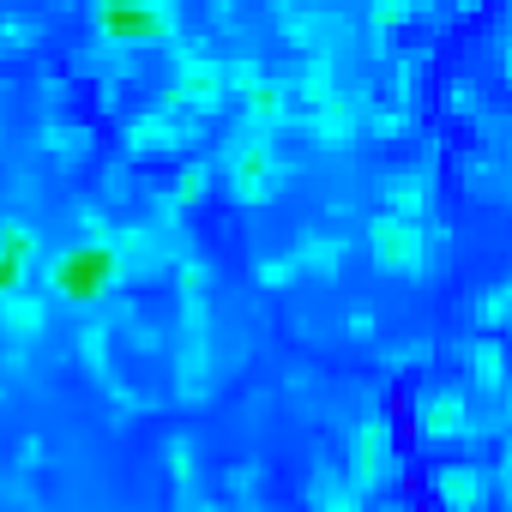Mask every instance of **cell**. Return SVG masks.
Wrapping results in <instances>:
<instances>
[{
    "mask_svg": "<svg viewBox=\"0 0 512 512\" xmlns=\"http://www.w3.org/2000/svg\"><path fill=\"white\" fill-rule=\"evenodd\" d=\"M163 25L169 19L163 13H145V7H103V31H115V37H151Z\"/></svg>",
    "mask_w": 512,
    "mask_h": 512,
    "instance_id": "7a4b0ae2",
    "label": "cell"
},
{
    "mask_svg": "<svg viewBox=\"0 0 512 512\" xmlns=\"http://www.w3.org/2000/svg\"><path fill=\"white\" fill-rule=\"evenodd\" d=\"M410 241H416V229H404V223H380L374 229V253L386 266H410V253H416Z\"/></svg>",
    "mask_w": 512,
    "mask_h": 512,
    "instance_id": "277c9868",
    "label": "cell"
},
{
    "mask_svg": "<svg viewBox=\"0 0 512 512\" xmlns=\"http://www.w3.org/2000/svg\"><path fill=\"white\" fill-rule=\"evenodd\" d=\"M115 266H121V253H115V247H103V241H79L73 253H61L55 290H61L67 302H97V296L109 290Z\"/></svg>",
    "mask_w": 512,
    "mask_h": 512,
    "instance_id": "6da1fadb",
    "label": "cell"
},
{
    "mask_svg": "<svg viewBox=\"0 0 512 512\" xmlns=\"http://www.w3.org/2000/svg\"><path fill=\"white\" fill-rule=\"evenodd\" d=\"M266 175H272V151H266V145H247V151L235 157V187H241L247 199L266 193Z\"/></svg>",
    "mask_w": 512,
    "mask_h": 512,
    "instance_id": "3957f363",
    "label": "cell"
}]
</instances>
